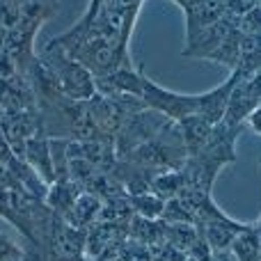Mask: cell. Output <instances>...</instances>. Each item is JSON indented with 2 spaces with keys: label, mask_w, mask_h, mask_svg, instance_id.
<instances>
[{
  "label": "cell",
  "mask_w": 261,
  "mask_h": 261,
  "mask_svg": "<svg viewBox=\"0 0 261 261\" xmlns=\"http://www.w3.org/2000/svg\"><path fill=\"white\" fill-rule=\"evenodd\" d=\"M39 62L50 71L58 83V90L71 101H90L96 94L94 76L85 64H81L73 55H69L58 41L50 39L41 48Z\"/></svg>",
  "instance_id": "obj_1"
},
{
  "label": "cell",
  "mask_w": 261,
  "mask_h": 261,
  "mask_svg": "<svg viewBox=\"0 0 261 261\" xmlns=\"http://www.w3.org/2000/svg\"><path fill=\"white\" fill-rule=\"evenodd\" d=\"M142 99L144 108L156 110V113L165 115L172 122L188 117V115L199 113V94H176V92H167L151 78L142 76Z\"/></svg>",
  "instance_id": "obj_2"
},
{
  "label": "cell",
  "mask_w": 261,
  "mask_h": 261,
  "mask_svg": "<svg viewBox=\"0 0 261 261\" xmlns=\"http://www.w3.org/2000/svg\"><path fill=\"white\" fill-rule=\"evenodd\" d=\"M176 126L181 130V138H184V144H186V149H188V156L197 153L199 149L206 144L208 135H211V130H213V124H208L202 115H188V117L179 119Z\"/></svg>",
  "instance_id": "obj_5"
},
{
  "label": "cell",
  "mask_w": 261,
  "mask_h": 261,
  "mask_svg": "<svg viewBox=\"0 0 261 261\" xmlns=\"http://www.w3.org/2000/svg\"><path fill=\"white\" fill-rule=\"evenodd\" d=\"M21 261H25V257H23V259H21Z\"/></svg>",
  "instance_id": "obj_10"
},
{
  "label": "cell",
  "mask_w": 261,
  "mask_h": 261,
  "mask_svg": "<svg viewBox=\"0 0 261 261\" xmlns=\"http://www.w3.org/2000/svg\"><path fill=\"white\" fill-rule=\"evenodd\" d=\"M44 5L48 7V12H50V14L58 12V0H44Z\"/></svg>",
  "instance_id": "obj_9"
},
{
  "label": "cell",
  "mask_w": 261,
  "mask_h": 261,
  "mask_svg": "<svg viewBox=\"0 0 261 261\" xmlns=\"http://www.w3.org/2000/svg\"><path fill=\"white\" fill-rule=\"evenodd\" d=\"M130 208L144 220H161L163 211H165V202L161 197H156L153 193L130 195Z\"/></svg>",
  "instance_id": "obj_7"
},
{
  "label": "cell",
  "mask_w": 261,
  "mask_h": 261,
  "mask_svg": "<svg viewBox=\"0 0 261 261\" xmlns=\"http://www.w3.org/2000/svg\"><path fill=\"white\" fill-rule=\"evenodd\" d=\"M25 257V250L16 245L9 236L0 234V261H21Z\"/></svg>",
  "instance_id": "obj_8"
},
{
  "label": "cell",
  "mask_w": 261,
  "mask_h": 261,
  "mask_svg": "<svg viewBox=\"0 0 261 261\" xmlns=\"http://www.w3.org/2000/svg\"><path fill=\"white\" fill-rule=\"evenodd\" d=\"M184 184H186V179H184L181 167L179 170H165V172H158V174L153 176L149 193L161 197L163 202H170V199H174L176 195L184 190Z\"/></svg>",
  "instance_id": "obj_6"
},
{
  "label": "cell",
  "mask_w": 261,
  "mask_h": 261,
  "mask_svg": "<svg viewBox=\"0 0 261 261\" xmlns=\"http://www.w3.org/2000/svg\"><path fill=\"white\" fill-rule=\"evenodd\" d=\"M81 193H83V186H78L76 181H71V179L53 181V184L48 186V193H46L44 202L48 204V208L53 213H58L60 218H64L73 208V204H76V199L81 197Z\"/></svg>",
  "instance_id": "obj_4"
},
{
  "label": "cell",
  "mask_w": 261,
  "mask_h": 261,
  "mask_svg": "<svg viewBox=\"0 0 261 261\" xmlns=\"http://www.w3.org/2000/svg\"><path fill=\"white\" fill-rule=\"evenodd\" d=\"M261 106V71L252 73V76H241L239 83L234 85L227 103V113L222 122L241 126L245 119Z\"/></svg>",
  "instance_id": "obj_3"
}]
</instances>
